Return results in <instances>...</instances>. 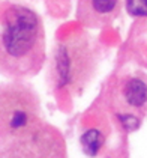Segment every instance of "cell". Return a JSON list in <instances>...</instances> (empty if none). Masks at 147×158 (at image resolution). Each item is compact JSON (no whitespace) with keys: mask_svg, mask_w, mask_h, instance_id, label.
<instances>
[{"mask_svg":"<svg viewBox=\"0 0 147 158\" xmlns=\"http://www.w3.org/2000/svg\"><path fill=\"white\" fill-rule=\"evenodd\" d=\"M83 151L87 155H96L99 151L102 149V146L105 143V135L102 131H99L96 128H90L81 135L80 139Z\"/></svg>","mask_w":147,"mask_h":158,"instance_id":"6","label":"cell"},{"mask_svg":"<svg viewBox=\"0 0 147 158\" xmlns=\"http://www.w3.org/2000/svg\"><path fill=\"white\" fill-rule=\"evenodd\" d=\"M125 8L131 17H147V0H125Z\"/></svg>","mask_w":147,"mask_h":158,"instance_id":"7","label":"cell"},{"mask_svg":"<svg viewBox=\"0 0 147 158\" xmlns=\"http://www.w3.org/2000/svg\"><path fill=\"white\" fill-rule=\"evenodd\" d=\"M110 106L125 131H135L147 118V74L134 71L116 80Z\"/></svg>","mask_w":147,"mask_h":158,"instance_id":"4","label":"cell"},{"mask_svg":"<svg viewBox=\"0 0 147 158\" xmlns=\"http://www.w3.org/2000/svg\"><path fill=\"white\" fill-rule=\"evenodd\" d=\"M98 68V53L89 36L78 33L60 41L53 54L50 73L54 85L80 95Z\"/></svg>","mask_w":147,"mask_h":158,"instance_id":"3","label":"cell"},{"mask_svg":"<svg viewBox=\"0 0 147 158\" xmlns=\"http://www.w3.org/2000/svg\"><path fill=\"white\" fill-rule=\"evenodd\" d=\"M122 11V0H78L77 18L87 29L111 24Z\"/></svg>","mask_w":147,"mask_h":158,"instance_id":"5","label":"cell"},{"mask_svg":"<svg viewBox=\"0 0 147 158\" xmlns=\"http://www.w3.org/2000/svg\"><path fill=\"white\" fill-rule=\"evenodd\" d=\"M2 157L60 158L66 155L62 133L45 122L41 99L24 85L2 89L0 101Z\"/></svg>","mask_w":147,"mask_h":158,"instance_id":"1","label":"cell"},{"mask_svg":"<svg viewBox=\"0 0 147 158\" xmlns=\"http://www.w3.org/2000/svg\"><path fill=\"white\" fill-rule=\"evenodd\" d=\"M45 63V29L39 14L20 3L2 6V71L17 80L35 77Z\"/></svg>","mask_w":147,"mask_h":158,"instance_id":"2","label":"cell"}]
</instances>
